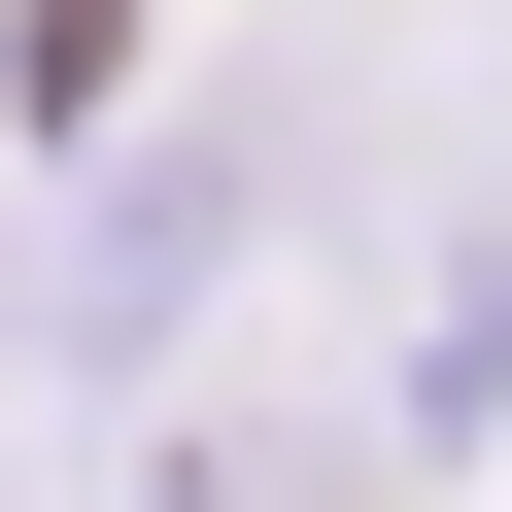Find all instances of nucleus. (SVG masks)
Masks as SVG:
<instances>
[{
	"mask_svg": "<svg viewBox=\"0 0 512 512\" xmlns=\"http://www.w3.org/2000/svg\"><path fill=\"white\" fill-rule=\"evenodd\" d=\"M137 512H376V444H342V410H171Z\"/></svg>",
	"mask_w": 512,
	"mask_h": 512,
	"instance_id": "obj_1",
	"label": "nucleus"
}]
</instances>
